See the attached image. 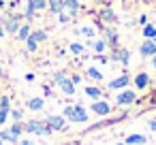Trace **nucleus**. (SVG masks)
<instances>
[{"label": "nucleus", "mask_w": 156, "mask_h": 145, "mask_svg": "<svg viewBox=\"0 0 156 145\" xmlns=\"http://www.w3.org/2000/svg\"><path fill=\"white\" fill-rule=\"evenodd\" d=\"M64 117L71 124H86L88 122V113L81 105H73V107H64Z\"/></svg>", "instance_id": "f257e3e1"}, {"label": "nucleus", "mask_w": 156, "mask_h": 145, "mask_svg": "<svg viewBox=\"0 0 156 145\" xmlns=\"http://www.w3.org/2000/svg\"><path fill=\"white\" fill-rule=\"evenodd\" d=\"M24 132H30V134H41V136H47L51 134V128L47 126V122H39V119H30L24 124Z\"/></svg>", "instance_id": "f03ea898"}, {"label": "nucleus", "mask_w": 156, "mask_h": 145, "mask_svg": "<svg viewBox=\"0 0 156 145\" xmlns=\"http://www.w3.org/2000/svg\"><path fill=\"white\" fill-rule=\"evenodd\" d=\"M54 81L58 83V88L62 90V94H66V96H73V94H75V83H73L71 77H66L64 73H56V75H54Z\"/></svg>", "instance_id": "7ed1b4c3"}, {"label": "nucleus", "mask_w": 156, "mask_h": 145, "mask_svg": "<svg viewBox=\"0 0 156 145\" xmlns=\"http://www.w3.org/2000/svg\"><path fill=\"white\" fill-rule=\"evenodd\" d=\"M135 100H137V94H135L133 90H126V88L115 96V102H118L120 107H128V105H133Z\"/></svg>", "instance_id": "20e7f679"}, {"label": "nucleus", "mask_w": 156, "mask_h": 145, "mask_svg": "<svg viewBox=\"0 0 156 145\" xmlns=\"http://www.w3.org/2000/svg\"><path fill=\"white\" fill-rule=\"evenodd\" d=\"M11 113V98L9 96H0V126H5Z\"/></svg>", "instance_id": "39448f33"}, {"label": "nucleus", "mask_w": 156, "mask_h": 145, "mask_svg": "<svg viewBox=\"0 0 156 145\" xmlns=\"http://www.w3.org/2000/svg\"><path fill=\"white\" fill-rule=\"evenodd\" d=\"M90 111L92 113H96V115H109L111 113V107H109V102L107 100H94L92 105H90Z\"/></svg>", "instance_id": "423d86ee"}, {"label": "nucleus", "mask_w": 156, "mask_h": 145, "mask_svg": "<svg viewBox=\"0 0 156 145\" xmlns=\"http://www.w3.org/2000/svg\"><path fill=\"white\" fill-rule=\"evenodd\" d=\"M139 54H141V58H152V56L156 54V41L145 39V41L139 45Z\"/></svg>", "instance_id": "0eeeda50"}, {"label": "nucleus", "mask_w": 156, "mask_h": 145, "mask_svg": "<svg viewBox=\"0 0 156 145\" xmlns=\"http://www.w3.org/2000/svg\"><path fill=\"white\" fill-rule=\"evenodd\" d=\"M47 126L51 128V132L54 130H64L66 128V117L64 115H49L47 117Z\"/></svg>", "instance_id": "6e6552de"}, {"label": "nucleus", "mask_w": 156, "mask_h": 145, "mask_svg": "<svg viewBox=\"0 0 156 145\" xmlns=\"http://www.w3.org/2000/svg\"><path fill=\"white\" fill-rule=\"evenodd\" d=\"M47 7V0H28V7H26V17H32L37 11H43Z\"/></svg>", "instance_id": "1a4fd4ad"}, {"label": "nucleus", "mask_w": 156, "mask_h": 145, "mask_svg": "<svg viewBox=\"0 0 156 145\" xmlns=\"http://www.w3.org/2000/svg\"><path fill=\"white\" fill-rule=\"evenodd\" d=\"M20 17H9V19H5L2 22V28H5V32H9V34H17V30H20Z\"/></svg>", "instance_id": "9d476101"}, {"label": "nucleus", "mask_w": 156, "mask_h": 145, "mask_svg": "<svg viewBox=\"0 0 156 145\" xmlns=\"http://www.w3.org/2000/svg\"><path fill=\"white\" fill-rule=\"evenodd\" d=\"M130 83V77L124 73V75H120L118 79H113V81H109V90H124L126 85Z\"/></svg>", "instance_id": "9b49d317"}, {"label": "nucleus", "mask_w": 156, "mask_h": 145, "mask_svg": "<svg viewBox=\"0 0 156 145\" xmlns=\"http://www.w3.org/2000/svg\"><path fill=\"white\" fill-rule=\"evenodd\" d=\"M145 141H147L145 134H128V136L124 139V145H143Z\"/></svg>", "instance_id": "f8f14e48"}, {"label": "nucleus", "mask_w": 156, "mask_h": 145, "mask_svg": "<svg viewBox=\"0 0 156 145\" xmlns=\"http://www.w3.org/2000/svg\"><path fill=\"white\" fill-rule=\"evenodd\" d=\"M64 13H69L71 17H75L79 13V2H77V0H64Z\"/></svg>", "instance_id": "ddd939ff"}, {"label": "nucleus", "mask_w": 156, "mask_h": 145, "mask_svg": "<svg viewBox=\"0 0 156 145\" xmlns=\"http://www.w3.org/2000/svg\"><path fill=\"white\" fill-rule=\"evenodd\" d=\"M47 9H49L54 15L62 13V11H64V0H47Z\"/></svg>", "instance_id": "4468645a"}, {"label": "nucleus", "mask_w": 156, "mask_h": 145, "mask_svg": "<svg viewBox=\"0 0 156 145\" xmlns=\"http://www.w3.org/2000/svg\"><path fill=\"white\" fill-rule=\"evenodd\" d=\"M86 96L92 98V100H101V98H103V90L96 88V85H88V88H86Z\"/></svg>", "instance_id": "2eb2a0df"}, {"label": "nucleus", "mask_w": 156, "mask_h": 145, "mask_svg": "<svg viewBox=\"0 0 156 145\" xmlns=\"http://www.w3.org/2000/svg\"><path fill=\"white\" fill-rule=\"evenodd\" d=\"M113 60H118V62H122V64L126 66L128 60H130V51H128V49H118V51L113 54Z\"/></svg>", "instance_id": "dca6fc26"}, {"label": "nucleus", "mask_w": 156, "mask_h": 145, "mask_svg": "<svg viewBox=\"0 0 156 145\" xmlns=\"http://www.w3.org/2000/svg\"><path fill=\"white\" fill-rule=\"evenodd\" d=\"M147 83H150L147 73H139V75L135 77V85H137V90H145V88H147Z\"/></svg>", "instance_id": "f3484780"}, {"label": "nucleus", "mask_w": 156, "mask_h": 145, "mask_svg": "<svg viewBox=\"0 0 156 145\" xmlns=\"http://www.w3.org/2000/svg\"><path fill=\"white\" fill-rule=\"evenodd\" d=\"M0 139H2V143H20V139L13 136L9 128H2V130H0Z\"/></svg>", "instance_id": "a211bd4d"}, {"label": "nucleus", "mask_w": 156, "mask_h": 145, "mask_svg": "<svg viewBox=\"0 0 156 145\" xmlns=\"http://www.w3.org/2000/svg\"><path fill=\"white\" fill-rule=\"evenodd\" d=\"M45 107V100L43 98H30L28 100V109H32V111H41Z\"/></svg>", "instance_id": "6ab92c4d"}, {"label": "nucleus", "mask_w": 156, "mask_h": 145, "mask_svg": "<svg viewBox=\"0 0 156 145\" xmlns=\"http://www.w3.org/2000/svg\"><path fill=\"white\" fill-rule=\"evenodd\" d=\"M143 39H152V41H156V26L145 24V26H143Z\"/></svg>", "instance_id": "aec40b11"}, {"label": "nucleus", "mask_w": 156, "mask_h": 145, "mask_svg": "<svg viewBox=\"0 0 156 145\" xmlns=\"http://www.w3.org/2000/svg\"><path fill=\"white\" fill-rule=\"evenodd\" d=\"M30 32H32V30H30V26H28V24H22V26H20V30H17V39H20V41H26V39L30 36Z\"/></svg>", "instance_id": "412c9836"}, {"label": "nucleus", "mask_w": 156, "mask_h": 145, "mask_svg": "<svg viewBox=\"0 0 156 145\" xmlns=\"http://www.w3.org/2000/svg\"><path fill=\"white\" fill-rule=\"evenodd\" d=\"M9 130H11V134H13V136H17V139H20V136H22V132H24V124H22V122H13V124L9 126Z\"/></svg>", "instance_id": "4be33fe9"}, {"label": "nucleus", "mask_w": 156, "mask_h": 145, "mask_svg": "<svg viewBox=\"0 0 156 145\" xmlns=\"http://www.w3.org/2000/svg\"><path fill=\"white\" fill-rule=\"evenodd\" d=\"M26 49H28V51H37V49H39V41L32 39V36H28V39H26Z\"/></svg>", "instance_id": "5701e85b"}, {"label": "nucleus", "mask_w": 156, "mask_h": 145, "mask_svg": "<svg viewBox=\"0 0 156 145\" xmlns=\"http://www.w3.org/2000/svg\"><path fill=\"white\" fill-rule=\"evenodd\" d=\"M88 77H90V79H94V81H101V79H103L101 71H98V68H92V66L88 68Z\"/></svg>", "instance_id": "b1692460"}, {"label": "nucleus", "mask_w": 156, "mask_h": 145, "mask_svg": "<svg viewBox=\"0 0 156 145\" xmlns=\"http://www.w3.org/2000/svg\"><path fill=\"white\" fill-rule=\"evenodd\" d=\"M101 17H103L105 22H109V24H113V22H115V15H113V11H109V9H105V11L101 13Z\"/></svg>", "instance_id": "393cba45"}, {"label": "nucleus", "mask_w": 156, "mask_h": 145, "mask_svg": "<svg viewBox=\"0 0 156 145\" xmlns=\"http://www.w3.org/2000/svg\"><path fill=\"white\" fill-rule=\"evenodd\" d=\"M30 36H32V39H37V41L41 43V41H45V39H47V32H45V30H34V32H30Z\"/></svg>", "instance_id": "a878e982"}, {"label": "nucleus", "mask_w": 156, "mask_h": 145, "mask_svg": "<svg viewBox=\"0 0 156 145\" xmlns=\"http://www.w3.org/2000/svg\"><path fill=\"white\" fill-rule=\"evenodd\" d=\"M92 45V49L96 51V54H103L105 51V41H94V43H90Z\"/></svg>", "instance_id": "bb28decb"}, {"label": "nucleus", "mask_w": 156, "mask_h": 145, "mask_svg": "<svg viewBox=\"0 0 156 145\" xmlns=\"http://www.w3.org/2000/svg\"><path fill=\"white\" fill-rule=\"evenodd\" d=\"M9 115L13 117V122H22V117H24V113H22V111H17V109H13Z\"/></svg>", "instance_id": "cd10ccee"}, {"label": "nucleus", "mask_w": 156, "mask_h": 145, "mask_svg": "<svg viewBox=\"0 0 156 145\" xmlns=\"http://www.w3.org/2000/svg\"><path fill=\"white\" fill-rule=\"evenodd\" d=\"M79 32H81V34H86V36H90V39L94 36V28H90V26H83Z\"/></svg>", "instance_id": "c85d7f7f"}, {"label": "nucleus", "mask_w": 156, "mask_h": 145, "mask_svg": "<svg viewBox=\"0 0 156 145\" xmlns=\"http://www.w3.org/2000/svg\"><path fill=\"white\" fill-rule=\"evenodd\" d=\"M107 36H109V43H111V45H113V47H115V45H118V34H115V32H111V30H109V32H107Z\"/></svg>", "instance_id": "c756f323"}, {"label": "nucleus", "mask_w": 156, "mask_h": 145, "mask_svg": "<svg viewBox=\"0 0 156 145\" xmlns=\"http://www.w3.org/2000/svg\"><path fill=\"white\" fill-rule=\"evenodd\" d=\"M71 51H73V54H81V51H83V45H79V43H73V45H71Z\"/></svg>", "instance_id": "7c9ffc66"}, {"label": "nucleus", "mask_w": 156, "mask_h": 145, "mask_svg": "<svg viewBox=\"0 0 156 145\" xmlns=\"http://www.w3.org/2000/svg\"><path fill=\"white\" fill-rule=\"evenodd\" d=\"M58 15H60V22H62V24H66V22L71 19V15H69V13H64V11H62V13H58Z\"/></svg>", "instance_id": "2f4dec72"}, {"label": "nucleus", "mask_w": 156, "mask_h": 145, "mask_svg": "<svg viewBox=\"0 0 156 145\" xmlns=\"http://www.w3.org/2000/svg\"><path fill=\"white\" fill-rule=\"evenodd\" d=\"M147 126H150V130H152V132H156V119H152Z\"/></svg>", "instance_id": "473e14b6"}, {"label": "nucleus", "mask_w": 156, "mask_h": 145, "mask_svg": "<svg viewBox=\"0 0 156 145\" xmlns=\"http://www.w3.org/2000/svg\"><path fill=\"white\" fill-rule=\"evenodd\" d=\"M145 22H147V17H145V15H141V17H139V24H141V26H145Z\"/></svg>", "instance_id": "72a5a7b5"}, {"label": "nucleus", "mask_w": 156, "mask_h": 145, "mask_svg": "<svg viewBox=\"0 0 156 145\" xmlns=\"http://www.w3.org/2000/svg\"><path fill=\"white\" fill-rule=\"evenodd\" d=\"M20 143H22V145H34L32 141H20Z\"/></svg>", "instance_id": "f704fd0d"}, {"label": "nucleus", "mask_w": 156, "mask_h": 145, "mask_svg": "<svg viewBox=\"0 0 156 145\" xmlns=\"http://www.w3.org/2000/svg\"><path fill=\"white\" fill-rule=\"evenodd\" d=\"M152 66H154V68H156V54H154V56H152Z\"/></svg>", "instance_id": "c9c22d12"}, {"label": "nucleus", "mask_w": 156, "mask_h": 145, "mask_svg": "<svg viewBox=\"0 0 156 145\" xmlns=\"http://www.w3.org/2000/svg\"><path fill=\"white\" fill-rule=\"evenodd\" d=\"M0 75H2V68H0Z\"/></svg>", "instance_id": "e433bc0d"}, {"label": "nucleus", "mask_w": 156, "mask_h": 145, "mask_svg": "<svg viewBox=\"0 0 156 145\" xmlns=\"http://www.w3.org/2000/svg\"><path fill=\"white\" fill-rule=\"evenodd\" d=\"M0 145H2V139H0Z\"/></svg>", "instance_id": "4c0bfd02"}, {"label": "nucleus", "mask_w": 156, "mask_h": 145, "mask_svg": "<svg viewBox=\"0 0 156 145\" xmlns=\"http://www.w3.org/2000/svg\"><path fill=\"white\" fill-rule=\"evenodd\" d=\"M118 145H124V143H118Z\"/></svg>", "instance_id": "58836bf2"}]
</instances>
